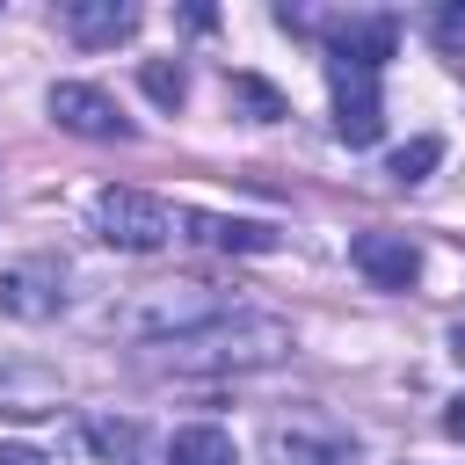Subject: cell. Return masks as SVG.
<instances>
[{
    "mask_svg": "<svg viewBox=\"0 0 465 465\" xmlns=\"http://www.w3.org/2000/svg\"><path fill=\"white\" fill-rule=\"evenodd\" d=\"M160 349H167V371H182V378H247V371L283 363L298 349V334H291V320L240 305V312H225V320H211L182 341H160Z\"/></svg>",
    "mask_w": 465,
    "mask_h": 465,
    "instance_id": "6da1fadb",
    "label": "cell"
},
{
    "mask_svg": "<svg viewBox=\"0 0 465 465\" xmlns=\"http://www.w3.org/2000/svg\"><path fill=\"white\" fill-rule=\"evenodd\" d=\"M225 312H240L225 291H211V283H160V291H145L131 312H109L124 334H138V341H182V334H196V327H211V320H225Z\"/></svg>",
    "mask_w": 465,
    "mask_h": 465,
    "instance_id": "7a4b0ae2",
    "label": "cell"
},
{
    "mask_svg": "<svg viewBox=\"0 0 465 465\" xmlns=\"http://www.w3.org/2000/svg\"><path fill=\"white\" fill-rule=\"evenodd\" d=\"M87 225H94V240L116 247V254H160V247L174 240V211H167L160 196H145V189H102V196L87 203Z\"/></svg>",
    "mask_w": 465,
    "mask_h": 465,
    "instance_id": "3957f363",
    "label": "cell"
},
{
    "mask_svg": "<svg viewBox=\"0 0 465 465\" xmlns=\"http://www.w3.org/2000/svg\"><path fill=\"white\" fill-rule=\"evenodd\" d=\"M327 87H334V138H341V145H371V138L385 131L378 73H363V65H334V58H327Z\"/></svg>",
    "mask_w": 465,
    "mask_h": 465,
    "instance_id": "277c9868",
    "label": "cell"
},
{
    "mask_svg": "<svg viewBox=\"0 0 465 465\" xmlns=\"http://www.w3.org/2000/svg\"><path fill=\"white\" fill-rule=\"evenodd\" d=\"M58 305H65V262L29 254V262H7L0 269V312L7 320H51Z\"/></svg>",
    "mask_w": 465,
    "mask_h": 465,
    "instance_id": "5b68a950",
    "label": "cell"
},
{
    "mask_svg": "<svg viewBox=\"0 0 465 465\" xmlns=\"http://www.w3.org/2000/svg\"><path fill=\"white\" fill-rule=\"evenodd\" d=\"M44 109H51V124L73 131V138H131V124L116 116V102H109L102 87H87V80H58V87L44 94Z\"/></svg>",
    "mask_w": 465,
    "mask_h": 465,
    "instance_id": "8992f818",
    "label": "cell"
},
{
    "mask_svg": "<svg viewBox=\"0 0 465 465\" xmlns=\"http://www.w3.org/2000/svg\"><path fill=\"white\" fill-rule=\"evenodd\" d=\"M320 29H327V58L334 65H363V73H378L392 58V44H400V22L392 15H334Z\"/></svg>",
    "mask_w": 465,
    "mask_h": 465,
    "instance_id": "52a82bcc",
    "label": "cell"
},
{
    "mask_svg": "<svg viewBox=\"0 0 465 465\" xmlns=\"http://www.w3.org/2000/svg\"><path fill=\"white\" fill-rule=\"evenodd\" d=\"M349 262H356L378 291H414V276H421V247H414L407 232H356V240H349Z\"/></svg>",
    "mask_w": 465,
    "mask_h": 465,
    "instance_id": "ba28073f",
    "label": "cell"
},
{
    "mask_svg": "<svg viewBox=\"0 0 465 465\" xmlns=\"http://www.w3.org/2000/svg\"><path fill=\"white\" fill-rule=\"evenodd\" d=\"M65 36L73 44H87V51H109V44H124L131 29H138V7L131 0H65Z\"/></svg>",
    "mask_w": 465,
    "mask_h": 465,
    "instance_id": "9c48e42d",
    "label": "cell"
},
{
    "mask_svg": "<svg viewBox=\"0 0 465 465\" xmlns=\"http://www.w3.org/2000/svg\"><path fill=\"white\" fill-rule=\"evenodd\" d=\"M189 232L203 247H225V254H269L283 240L269 218H218V211H189Z\"/></svg>",
    "mask_w": 465,
    "mask_h": 465,
    "instance_id": "30bf717a",
    "label": "cell"
},
{
    "mask_svg": "<svg viewBox=\"0 0 465 465\" xmlns=\"http://www.w3.org/2000/svg\"><path fill=\"white\" fill-rule=\"evenodd\" d=\"M269 443H276V458H305V465H349V458H356V436H341V429L312 436L305 421H276Z\"/></svg>",
    "mask_w": 465,
    "mask_h": 465,
    "instance_id": "8fae6325",
    "label": "cell"
},
{
    "mask_svg": "<svg viewBox=\"0 0 465 465\" xmlns=\"http://www.w3.org/2000/svg\"><path fill=\"white\" fill-rule=\"evenodd\" d=\"M167 465H240V450H232V436L218 421H196V429H174Z\"/></svg>",
    "mask_w": 465,
    "mask_h": 465,
    "instance_id": "7c38bea8",
    "label": "cell"
},
{
    "mask_svg": "<svg viewBox=\"0 0 465 465\" xmlns=\"http://www.w3.org/2000/svg\"><path fill=\"white\" fill-rule=\"evenodd\" d=\"M225 102H232L247 124H276V116H283V94H276L262 73H232V80H225Z\"/></svg>",
    "mask_w": 465,
    "mask_h": 465,
    "instance_id": "4fadbf2b",
    "label": "cell"
},
{
    "mask_svg": "<svg viewBox=\"0 0 465 465\" xmlns=\"http://www.w3.org/2000/svg\"><path fill=\"white\" fill-rule=\"evenodd\" d=\"M436 160H443V138H407V145L385 160V174L414 189V182H429V167H436Z\"/></svg>",
    "mask_w": 465,
    "mask_h": 465,
    "instance_id": "5bb4252c",
    "label": "cell"
},
{
    "mask_svg": "<svg viewBox=\"0 0 465 465\" xmlns=\"http://www.w3.org/2000/svg\"><path fill=\"white\" fill-rule=\"evenodd\" d=\"M138 80H145V94H153L160 109H182V94H189V73H182L174 58H145V73H138Z\"/></svg>",
    "mask_w": 465,
    "mask_h": 465,
    "instance_id": "9a60e30c",
    "label": "cell"
},
{
    "mask_svg": "<svg viewBox=\"0 0 465 465\" xmlns=\"http://www.w3.org/2000/svg\"><path fill=\"white\" fill-rule=\"evenodd\" d=\"M429 36H436L443 51H465V7H436V22H429Z\"/></svg>",
    "mask_w": 465,
    "mask_h": 465,
    "instance_id": "2e32d148",
    "label": "cell"
},
{
    "mask_svg": "<svg viewBox=\"0 0 465 465\" xmlns=\"http://www.w3.org/2000/svg\"><path fill=\"white\" fill-rule=\"evenodd\" d=\"M0 465H51L36 443H0Z\"/></svg>",
    "mask_w": 465,
    "mask_h": 465,
    "instance_id": "e0dca14e",
    "label": "cell"
},
{
    "mask_svg": "<svg viewBox=\"0 0 465 465\" xmlns=\"http://www.w3.org/2000/svg\"><path fill=\"white\" fill-rule=\"evenodd\" d=\"M443 436H458V443H465V400H450V407H443Z\"/></svg>",
    "mask_w": 465,
    "mask_h": 465,
    "instance_id": "ac0fdd59",
    "label": "cell"
},
{
    "mask_svg": "<svg viewBox=\"0 0 465 465\" xmlns=\"http://www.w3.org/2000/svg\"><path fill=\"white\" fill-rule=\"evenodd\" d=\"M450 356H458V363H465V320H458V327H450Z\"/></svg>",
    "mask_w": 465,
    "mask_h": 465,
    "instance_id": "d6986e66",
    "label": "cell"
}]
</instances>
